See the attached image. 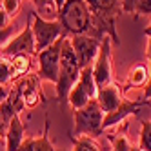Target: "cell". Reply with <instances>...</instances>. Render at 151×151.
<instances>
[{"mask_svg":"<svg viewBox=\"0 0 151 151\" xmlns=\"http://www.w3.org/2000/svg\"><path fill=\"white\" fill-rule=\"evenodd\" d=\"M140 0H122V13H131L135 15V9Z\"/></svg>","mask_w":151,"mask_h":151,"instance_id":"cell-25","label":"cell"},{"mask_svg":"<svg viewBox=\"0 0 151 151\" xmlns=\"http://www.w3.org/2000/svg\"><path fill=\"white\" fill-rule=\"evenodd\" d=\"M135 15L140 17V15H151V0H140L137 9H135Z\"/></svg>","mask_w":151,"mask_h":151,"instance_id":"cell-23","label":"cell"},{"mask_svg":"<svg viewBox=\"0 0 151 151\" xmlns=\"http://www.w3.org/2000/svg\"><path fill=\"white\" fill-rule=\"evenodd\" d=\"M73 151H100V147L96 146L89 137H80L78 140H75Z\"/></svg>","mask_w":151,"mask_h":151,"instance_id":"cell-19","label":"cell"},{"mask_svg":"<svg viewBox=\"0 0 151 151\" xmlns=\"http://www.w3.org/2000/svg\"><path fill=\"white\" fill-rule=\"evenodd\" d=\"M146 58L151 64V37H147V40H146Z\"/></svg>","mask_w":151,"mask_h":151,"instance_id":"cell-28","label":"cell"},{"mask_svg":"<svg viewBox=\"0 0 151 151\" xmlns=\"http://www.w3.org/2000/svg\"><path fill=\"white\" fill-rule=\"evenodd\" d=\"M64 37H66V35H64ZM64 37L58 38L53 46L42 49L38 55H37V60H38V77H40L42 80H47V82H53V84L58 82V73H60V51H62Z\"/></svg>","mask_w":151,"mask_h":151,"instance_id":"cell-6","label":"cell"},{"mask_svg":"<svg viewBox=\"0 0 151 151\" xmlns=\"http://www.w3.org/2000/svg\"><path fill=\"white\" fill-rule=\"evenodd\" d=\"M6 142H7V151H18V147L24 142V124L18 115H15L7 126Z\"/></svg>","mask_w":151,"mask_h":151,"instance_id":"cell-11","label":"cell"},{"mask_svg":"<svg viewBox=\"0 0 151 151\" xmlns=\"http://www.w3.org/2000/svg\"><path fill=\"white\" fill-rule=\"evenodd\" d=\"M6 126H7V124H6L4 120H0V137L4 135V131H6Z\"/></svg>","mask_w":151,"mask_h":151,"instance_id":"cell-29","label":"cell"},{"mask_svg":"<svg viewBox=\"0 0 151 151\" xmlns=\"http://www.w3.org/2000/svg\"><path fill=\"white\" fill-rule=\"evenodd\" d=\"M131 144L126 135H116L113 138V151H131Z\"/></svg>","mask_w":151,"mask_h":151,"instance_id":"cell-21","label":"cell"},{"mask_svg":"<svg viewBox=\"0 0 151 151\" xmlns=\"http://www.w3.org/2000/svg\"><path fill=\"white\" fill-rule=\"evenodd\" d=\"M15 115H18V113L15 111V107L11 106V102L6 99L2 104H0V120H4V122L9 126V122H11V118H13Z\"/></svg>","mask_w":151,"mask_h":151,"instance_id":"cell-20","label":"cell"},{"mask_svg":"<svg viewBox=\"0 0 151 151\" xmlns=\"http://www.w3.org/2000/svg\"><path fill=\"white\" fill-rule=\"evenodd\" d=\"M13 35V26L9 27H0V46H6L9 40H11Z\"/></svg>","mask_w":151,"mask_h":151,"instance_id":"cell-24","label":"cell"},{"mask_svg":"<svg viewBox=\"0 0 151 151\" xmlns=\"http://www.w3.org/2000/svg\"><path fill=\"white\" fill-rule=\"evenodd\" d=\"M93 77L99 89L113 82V66H111V38L104 37L95 62H93Z\"/></svg>","mask_w":151,"mask_h":151,"instance_id":"cell-7","label":"cell"},{"mask_svg":"<svg viewBox=\"0 0 151 151\" xmlns=\"http://www.w3.org/2000/svg\"><path fill=\"white\" fill-rule=\"evenodd\" d=\"M106 113L96 100H91L86 107L75 111V135H99L102 131Z\"/></svg>","mask_w":151,"mask_h":151,"instance_id":"cell-5","label":"cell"},{"mask_svg":"<svg viewBox=\"0 0 151 151\" xmlns=\"http://www.w3.org/2000/svg\"><path fill=\"white\" fill-rule=\"evenodd\" d=\"M4 57V53H2V47H0V58H2Z\"/></svg>","mask_w":151,"mask_h":151,"instance_id":"cell-33","label":"cell"},{"mask_svg":"<svg viewBox=\"0 0 151 151\" xmlns=\"http://www.w3.org/2000/svg\"><path fill=\"white\" fill-rule=\"evenodd\" d=\"M131 151H142L140 147H131Z\"/></svg>","mask_w":151,"mask_h":151,"instance_id":"cell-32","label":"cell"},{"mask_svg":"<svg viewBox=\"0 0 151 151\" xmlns=\"http://www.w3.org/2000/svg\"><path fill=\"white\" fill-rule=\"evenodd\" d=\"M31 68V57L29 55H17L11 58V75L13 80H20L22 77H26L27 71Z\"/></svg>","mask_w":151,"mask_h":151,"instance_id":"cell-16","label":"cell"},{"mask_svg":"<svg viewBox=\"0 0 151 151\" xmlns=\"http://www.w3.org/2000/svg\"><path fill=\"white\" fill-rule=\"evenodd\" d=\"M29 20H31V29H33V37H35V46H37V55L46 49L49 46H53L58 38H62L64 35V27L58 20H47L42 18L37 11L29 13Z\"/></svg>","mask_w":151,"mask_h":151,"instance_id":"cell-4","label":"cell"},{"mask_svg":"<svg viewBox=\"0 0 151 151\" xmlns=\"http://www.w3.org/2000/svg\"><path fill=\"white\" fill-rule=\"evenodd\" d=\"M9 26H11V17L7 15L4 6L0 4V27H9Z\"/></svg>","mask_w":151,"mask_h":151,"instance_id":"cell-26","label":"cell"},{"mask_svg":"<svg viewBox=\"0 0 151 151\" xmlns=\"http://www.w3.org/2000/svg\"><path fill=\"white\" fill-rule=\"evenodd\" d=\"M57 20L62 24L64 33L69 35H95L93 13L86 0H66L58 9Z\"/></svg>","mask_w":151,"mask_h":151,"instance_id":"cell-1","label":"cell"},{"mask_svg":"<svg viewBox=\"0 0 151 151\" xmlns=\"http://www.w3.org/2000/svg\"><path fill=\"white\" fill-rule=\"evenodd\" d=\"M93 13L95 35L99 38L109 37L113 44H120L116 35V18L122 13V0H86Z\"/></svg>","mask_w":151,"mask_h":151,"instance_id":"cell-2","label":"cell"},{"mask_svg":"<svg viewBox=\"0 0 151 151\" xmlns=\"http://www.w3.org/2000/svg\"><path fill=\"white\" fill-rule=\"evenodd\" d=\"M64 2H66V0H55V6H57V7L60 9V7L64 6Z\"/></svg>","mask_w":151,"mask_h":151,"instance_id":"cell-30","label":"cell"},{"mask_svg":"<svg viewBox=\"0 0 151 151\" xmlns=\"http://www.w3.org/2000/svg\"><path fill=\"white\" fill-rule=\"evenodd\" d=\"M18 151H57L53 147L51 140L42 135V137H37V138H29V140H24L22 146L18 147Z\"/></svg>","mask_w":151,"mask_h":151,"instance_id":"cell-15","label":"cell"},{"mask_svg":"<svg viewBox=\"0 0 151 151\" xmlns=\"http://www.w3.org/2000/svg\"><path fill=\"white\" fill-rule=\"evenodd\" d=\"M69 40H71V46L75 49V55H77L80 69L91 66L96 58V55H99L102 38L91 37V35H71Z\"/></svg>","mask_w":151,"mask_h":151,"instance_id":"cell-8","label":"cell"},{"mask_svg":"<svg viewBox=\"0 0 151 151\" xmlns=\"http://www.w3.org/2000/svg\"><path fill=\"white\" fill-rule=\"evenodd\" d=\"M89 102H91L89 95L86 93V89L80 86V82H77L71 88L69 95H68V104H69V107H71L73 111H78V109H82V107H86Z\"/></svg>","mask_w":151,"mask_h":151,"instance_id":"cell-12","label":"cell"},{"mask_svg":"<svg viewBox=\"0 0 151 151\" xmlns=\"http://www.w3.org/2000/svg\"><path fill=\"white\" fill-rule=\"evenodd\" d=\"M20 2L22 0H2V6H4V9L7 11L9 17H15L20 11Z\"/></svg>","mask_w":151,"mask_h":151,"instance_id":"cell-22","label":"cell"},{"mask_svg":"<svg viewBox=\"0 0 151 151\" xmlns=\"http://www.w3.org/2000/svg\"><path fill=\"white\" fill-rule=\"evenodd\" d=\"M2 53H4V57H9V58H13L17 55H29V57L37 55V46H35V37H33V29H31L29 17H27V24L24 31L9 40L2 47Z\"/></svg>","mask_w":151,"mask_h":151,"instance_id":"cell-9","label":"cell"},{"mask_svg":"<svg viewBox=\"0 0 151 151\" xmlns=\"http://www.w3.org/2000/svg\"><path fill=\"white\" fill-rule=\"evenodd\" d=\"M80 86L86 89V93L89 95L91 100H96V95H99V86L95 82V77H93V64L88 68H82L80 69V78H78Z\"/></svg>","mask_w":151,"mask_h":151,"instance_id":"cell-14","label":"cell"},{"mask_svg":"<svg viewBox=\"0 0 151 151\" xmlns=\"http://www.w3.org/2000/svg\"><path fill=\"white\" fill-rule=\"evenodd\" d=\"M138 147L142 151H151V122L142 120V131H140Z\"/></svg>","mask_w":151,"mask_h":151,"instance_id":"cell-18","label":"cell"},{"mask_svg":"<svg viewBox=\"0 0 151 151\" xmlns=\"http://www.w3.org/2000/svg\"><path fill=\"white\" fill-rule=\"evenodd\" d=\"M57 151H64V149H57Z\"/></svg>","mask_w":151,"mask_h":151,"instance_id":"cell-34","label":"cell"},{"mask_svg":"<svg viewBox=\"0 0 151 151\" xmlns=\"http://www.w3.org/2000/svg\"><path fill=\"white\" fill-rule=\"evenodd\" d=\"M144 100H146V102H151V78H149L147 84H146V89H144Z\"/></svg>","mask_w":151,"mask_h":151,"instance_id":"cell-27","label":"cell"},{"mask_svg":"<svg viewBox=\"0 0 151 151\" xmlns=\"http://www.w3.org/2000/svg\"><path fill=\"white\" fill-rule=\"evenodd\" d=\"M13 80L11 75V58L9 57H2L0 58V86H6L7 82Z\"/></svg>","mask_w":151,"mask_h":151,"instance_id":"cell-17","label":"cell"},{"mask_svg":"<svg viewBox=\"0 0 151 151\" xmlns=\"http://www.w3.org/2000/svg\"><path fill=\"white\" fill-rule=\"evenodd\" d=\"M144 33H146V37H151V24H149V26L144 29Z\"/></svg>","mask_w":151,"mask_h":151,"instance_id":"cell-31","label":"cell"},{"mask_svg":"<svg viewBox=\"0 0 151 151\" xmlns=\"http://www.w3.org/2000/svg\"><path fill=\"white\" fill-rule=\"evenodd\" d=\"M149 80V71L144 64H135L127 73V88H140Z\"/></svg>","mask_w":151,"mask_h":151,"instance_id":"cell-13","label":"cell"},{"mask_svg":"<svg viewBox=\"0 0 151 151\" xmlns=\"http://www.w3.org/2000/svg\"><path fill=\"white\" fill-rule=\"evenodd\" d=\"M80 78V66L75 49L71 46V40L66 35L62 42V51H60V73H58V82L57 86V99L60 104H68V95L71 88L78 82Z\"/></svg>","mask_w":151,"mask_h":151,"instance_id":"cell-3","label":"cell"},{"mask_svg":"<svg viewBox=\"0 0 151 151\" xmlns=\"http://www.w3.org/2000/svg\"><path fill=\"white\" fill-rule=\"evenodd\" d=\"M96 102L102 107V111L106 115H111L115 113L118 107L122 106V93H120V88L116 84H107L104 88L99 89V95H96Z\"/></svg>","mask_w":151,"mask_h":151,"instance_id":"cell-10","label":"cell"}]
</instances>
